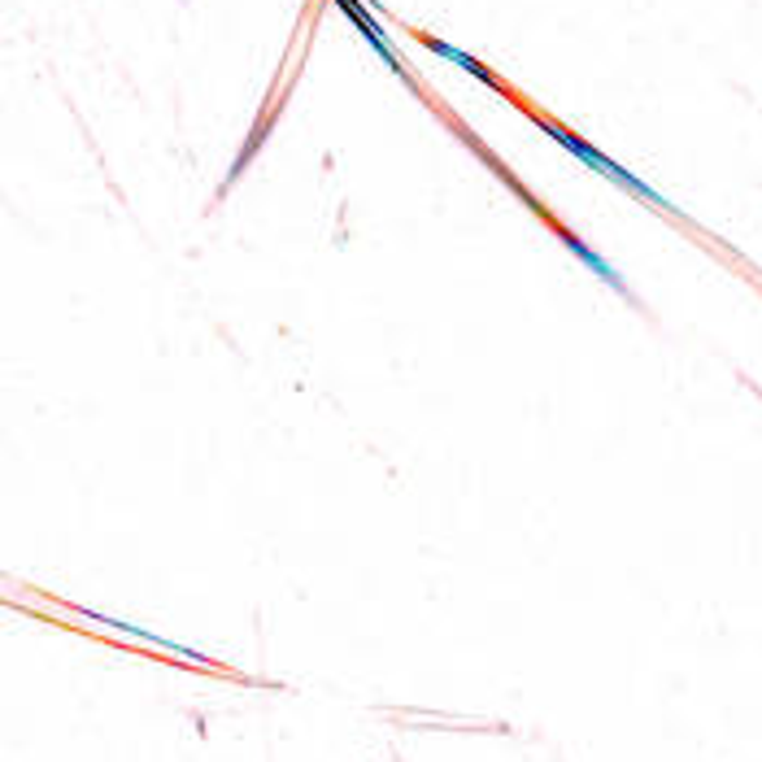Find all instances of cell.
Returning a JSON list of instances; mask_svg holds the SVG:
<instances>
[{
    "instance_id": "1",
    "label": "cell",
    "mask_w": 762,
    "mask_h": 762,
    "mask_svg": "<svg viewBox=\"0 0 762 762\" xmlns=\"http://www.w3.org/2000/svg\"><path fill=\"white\" fill-rule=\"evenodd\" d=\"M532 118H536V127H541V131H545V136H549L554 144H562V149H567L571 157H580V162H584L588 170H597V175H601V179H610L614 188L632 192L636 201H645V205H653V209H662V214H675V205H671V201H666L662 192H653V188H649L645 179H636V175H632L627 166L610 162V157H606L601 149H593L588 140H580V136H575V131H567L562 123H554V118H541V114H532Z\"/></svg>"
},
{
    "instance_id": "3",
    "label": "cell",
    "mask_w": 762,
    "mask_h": 762,
    "mask_svg": "<svg viewBox=\"0 0 762 762\" xmlns=\"http://www.w3.org/2000/svg\"><path fill=\"white\" fill-rule=\"evenodd\" d=\"M554 231L562 236V244H567V249H571V253H575V257H580V262H584V266H588V270H593V275H597L601 283H610L614 292H623V296H632V292H627V283L619 279V270H614V266H610V262H606L601 253H593V249H588L584 240H575V236H571L567 227H558V223H554Z\"/></svg>"
},
{
    "instance_id": "2",
    "label": "cell",
    "mask_w": 762,
    "mask_h": 762,
    "mask_svg": "<svg viewBox=\"0 0 762 762\" xmlns=\"http://www.w3.org/2000/svg\"><path fill=\"white\" fill-rule=\"evenodd\" d=\"M335 5L344 10V18H348V23H353V27H357V31L366 36V45H370V49H374L379 58H384V62H389V66H393L397 75H406V66H402V58H397V49L389 45V36H384V27H379V23L370 18V10L361 5V0H335Z\"/></svg>"
},
{
    "instance_id": "4",
    "label": "cell",
    "mask_w": 762,
    "mask_h": 762,
    "mask_svg": "<svg viewBox=\"0 0 762 762\" xmlns=\"http://www.w3.org/2000/svg\"><path fill=\"white\" fill-rule=\"evenodd\" d=\"M419 40H423V49H432L436 58H445V62H454V66H462L467 75H475V79H480V84H488L493 92H506V88H501V79H497V75H493V71L484 66V62H475L471 53H462V49H454V45H445V40H436V36H419Z\"/></svg>"
}]
</instances>
